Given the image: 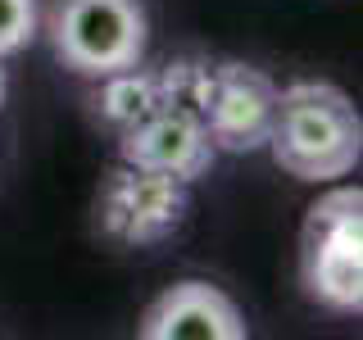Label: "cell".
<instances>
[{
    "mask_svg": "<svg viewBox=\"0 0 363 340\" xmlns=\"http://www.w3.org/2000/svg\"><path fill=\"white\" fill-rule=\"evenodd\" d=\"M268 154L300 181H340L359 168L363 123L354 100L332 82H291L277 91Z\"/></svg>",
    "mask_w": 363,
    "mask_h": 340,
    "instance_id": "cell-1",
    "label": "cell"
},
{
    "mask_svg": "<svg viewBox=\"0 0 363 340\" xmlns=\"http://www.w3.org/2000/svg\"><path fill=\"white\" fill-rule=\"evenodd\" d=\"M277 82L255 64L223 60L213 64L209 96H204V132H209L213 150L223 154H255L268 145L272 118H277Z\"/></svg>",
    "mask_w": 363,
    "mask_h": 340,
    "instance_id": "cell-5",
    "label": "cell"
},
{
    "mask_svg": "<svg viewBox=\"0 0 363 340\" xmlns=\"http://www.w3.org/2000/svg\"><path fill=\"white\" fill-rule=\"evenodd\" d=\"M100 91H96V113H100V123L118 136V132H128L136 128L141 118H150V113L164 105V82H159V68L150 73V68H141V64H132V68H118V73H105V77H96Z\"/></svg>",
    "mask_w": 363,
    "mask_h": 340,
    "instance_id": "cell-8",
    "label": "cell"
},
{
    "mask_svg": "<svg viewBox=\"0 0 363 340\" xmlns=\"http://www.w3.org/2000/svg\"><path fill=\"white\" fill-rule=\"evenodd\" d=\"M118 159L136 164V168H150V173H164V177H177L191 186V181H200L213 168L218 150H213L200 113L177 109V105H159L150 118L118 132Z\"/></svg>",
    "mask_w": 363,
    "mask_h": 340,
    "instance_id": "cell-6",
    "label": "cell"
},
{
    "mask_svg": "<svg viewBox=\"0 0 363 340\" xmlns=\"http://www.w3.org/2000/svg\"><path fill=\"white\" fill-rule=\"evenodd\" d=\"M191 209V186L177 177L150 173V168L136 164H113L105 181L96 191V222L100 236H109L113 245H159L186 222Z\"/></svg>",
    "mask_w": 363,
    "mask_h": 340,
    "instance_id": "cell-4",
    "label": "cell"
},
{
    "mask_svg": "<svg viewBox=\"0 0 363 340\" xmlns=\"http://www.w3.org/2000/svg\"><path fill=\"white\" fill-rule=\"evenodd\" d=\"M5 91H9V77H5V64H0V105H5Z\"/></svg>",
    "mask_w": 363,
    "mask_h": 340,
    "instance_id": "cell-10",
    "label": "cell"
},
{
    "mask_svg": "<svg viewBox=\"0 0 363 340\" xmlns=\"http://www.w3.org/2000/svg\"><path fill=\"white\" fill-rule=\"evenodd\" d=\"M300 286L332 313L363 309V191L332 186L304 213Z\"/></svg>",
    "mask_w": 363,
    "mask_h": 340,
    "instance_id": "cell-2",
    "label": "cell"
},
{
    "mask_svg": "<svg viewBox=\"0 0 363 340\" xmlns=\"http://www.w3.org/2000/svg\"><path fill=\"white\" fill-rule=\"evenodd\" d=\"M37 37V0H0V60Z\"/></svg>",
    "mask_w": 363,
    "mask_h": 340,
    "instance_id": "cell-9",
    "label": "cell"
},
{
    "mask_svg": "<svg viewBox=\"0 0 363 340\" xmlns=\"http://www.w3.org/2000/svg\"><path fill=\"white\" fill-rule=\"evenodd\" d=\"M136 336L141 340H245L250 327L223 286L186 277L150 300V309L136 322Z\"/></svg>",
    "mask_w": 363,
    "mask_h": 340,
    "instance_id": "cell-7",
    "label": "cell"
},
{
    "mask_svg": "<svg viewBox=\"0 0 363 340\" xmlns=\"http://www.w3.org/2000/svg\"><path fill=\"white\" fill-rule=\"evenodd\" d=\"M150 23L141 0H60L50 14V50L82 77L141 64Z\"/></svg>",
    "mask_w": 363,
    "mask_h": 340,
    "instance_id": "cell-3",
    "label": "cell"
}]
</instances>
